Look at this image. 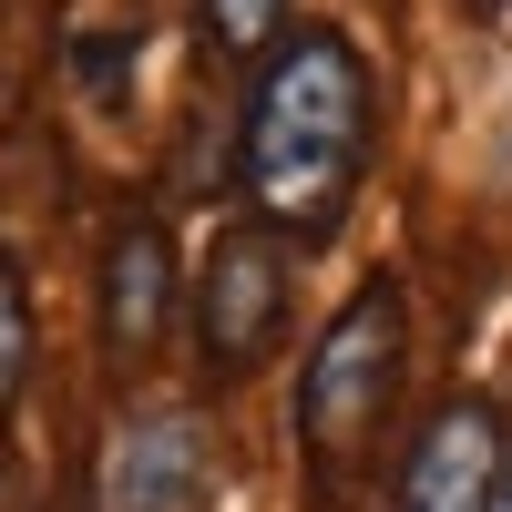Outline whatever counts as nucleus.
<instances>
[{
    "label": "nucleus",
    "instance_id": "obj_6",
    "mask_svg": "<svg viewBox=\"0 0 512 512\" xmlns=\"http://www.w3.org/2000/svg\"><path fill=\"white\" fill-rule=\"evenodd\" d=\"M175 328V236L154 216H123L103 246V349L113 359H154Z\"/></svg>",
    "mask_w": 512,
    "mask_h": 512
},
{
    "label": "nucleus",
    "instance_id": "obj_5",
    "mask_svg": "<svg viewBox=\"0 0 512 512\" xmlns=\"http://www.w3.org/2000/svg\"><path fill=\"white\" fill-rule=\"evenodd\" d=\"M216 451H205V420L195 410H134L113 431V461H103V502L113 512H195Z\"/></svg>",
    "mask_w": 512,
    "mask_h": 512
},
{
    "label": "nucleus",
    "instance_id": "obj_1",
    "mask_svg": "<svg viewBox=\"0 0 512 512\" xmlns=\"http://www.w3.org/2000/svg\"><path fill=\"white\" fill-rule=\"evenodd\" d=\"M246 205L267 236L318 246L369 175V62L349 31H287L246 103Z\"/></svg>",
    "mask_w": 512,
    "mask_h": 512
},
{
    "label": "nucleus",
    "instance_id": "obj_3",
    "mask_svg": "<svg viewBox=\"0 0 512 512\" xmlns=\"http://www.w3.org/2000/svg\"><path fill=\"white\" fill-rule=\"evenodd\" d=\"M287 308H297L287 236L226 226L216 256H205V277H195V349H205V369H216V379H246V369L287 338Z\"/></svg>",
    "mask_w": 512,
    "mask_h": 512
},
{
    "label": "nucleus",
    "instance_id": "obj_10",
    "mask_svg": "<svg viewBox=\"0 0 512 512\" xmlns=\"http://www.w3.org/2000/svg\"><path fill=\"white\" fill-rule=\"evenodd\" d=\"M502 512H512V472H502Z\"/></svg>",
    "mask_w": 512,
    "mask_h": 512
},
{
    "label": "nucleus",
    "instance_id": "obj_8",
    "mask_svg": "<svg viewBox=\"0 0 512 512\" xmlns=\"http://www.w3.org/2000/svg\"><path fill=\"white\" fill-rule=\"evenodd\" d=\"M21 369H31V287H21V256L0 246V420L21 400Z\"/></svg>",
    "mask_w": 512,
    "mask_h": 512
},
{
    "label": "nucleus",
    "instance_id": "obj_4",
    "mask_svg": "<svg viewBox=\"0 0 512 512\" xmlns=\"http://www.w3.org/2000/svg\"><path fill=\"white\" fill-rule=\"evenodd\" d=\"M502 420L482 400H441L400 461V512H502Z\"/></svg>",
    "mask_w": 512,
    "mask_h": 512
},
{
    "label": "nucleus",
    "instance_id": "obj_9",
    "mask_svg": "<svg viewBox=\"0 0 512 512\" xmlns=\"http://www.w3.org/2000/svg\"><path fill=\"white\" fill-rule=\"evenodd\" d=\"M123 62H134V41H72V72L93 103H123Z\"/></svg>",
    "mask_w": 512,
    "mask_h": 512
},
{
    "label": "nucleus",
    "instance_id": "obj_7",
    "mask_svg": "<svg viewBox=\"0 0 512 512\" xmlns=\"http://www.w3.org/2000/svg\"><path fill=\"white\" fill-rule=\"evenodd\" d=\"M195 21H205V41H216L226 62H246V52H267L287 31V0H195Z\"/></svg>",
    "mask_w": 512,
    "mask_h": 512
},
{
    "label": "nucleus",
    "instance_id": "obj_2",
    "mask_svg": "<svg viewBox=\"0 0 512 512\" xmlns=\"http://www.w3.org/2000/svg\"><path fill=\"white\" fill-rule=\"evenodd\" d=\"M400 359H410V308H400L390 277H369L349 308L318 328V359H308V379H297V441H308V461L328 482L349 472V461L369 451V431L390 420Z\"/></svg>",
    "mask_w": 512,
    "mask_h": 512
},
{
    "label": "nucleus",
    "instance_id": "obj_11",
    "mask_svg": "<svg viewBox=\"0 0 512 512\" xmlns=\"http://www.w3.org/2000/svg\"><path fill=\"white\" fill-rule=\"evenodd\" d=\"M62 512H82V502H62Z\"/></svg>",
    "mask_w": 512,
    "mask_h": 512
}]
</instances>
